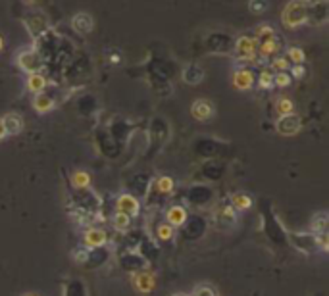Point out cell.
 Segmentation results:
<instances>
[{"label": "cell", "mask_w": 329, "mask_h": 296, "mask_svg": "<svg viewBox=\"0 0 329 296\" xmlns=\"http://www.w3.org/2000/svg\"><path fill=\"white\" fill-rule=\"evenodd\" d=\"M281 22L289 29H296V27L304 25L308 22V4L298 2V0L287 2L283 8V14H281Z\"/></svg>", "instance_id": "1"}, {"label": "cell", "mask_w": 329, "mask_h": 296, "mask_svg": "<svg viewBox=\"0 0 329 296\" xmlns=\"http://www.w3.org/2000/svg\"><path fill=\"white\" fill-rule=\"evenodd\" d=\"M16 66L25 72L27 75L33 74H41L45 70V64H43V58L39 56V52L35 48H24L16 54Z\"/></svg>", "instance_id": "2"}, {"label": "cell", "mask_w": 329, "mask_h": 296, "mask_svg": "<svg viewBox=\"0 0 329 296\" xmlns=\"http://www.w3.org/2000/svg\"><path fill=\"white\" fill-rule=\"evenodd\" d=\"M256 50H258V40L248 35H241L235 40V52L241 62H254Z\"/></svg>", "instance_id": "3"}, {"label": "cell", "mask_w": 329, "mask_h": 296, "mask_svg": "<svg viewBox=\"0 0 329 296\" xmlns=\"http://www.w3.org/2000/svg\"><path fill=\"white\" fill-rule=\"evenodd\" d=\"M302 129V122L296 114H289V116H281L275 122V131L283 136H294L300 133Z\"/></svg>", "instance_id": "4"}, {"label": "cell", "mask_w": 329, "mask_h": 296, "mask_svg": "<svg viewBox=\"0 0 329 296\" xmlns=\"http://www.w3.org/2000/svg\"><path fill=\"white\" fill-rule=\"evenodd\" d=\"M116 208H118V214H123L129 220H133L141 212V204L133 194H120L118 200H116Z\"/></svg>", "instance_id": "5"}, {"label": "cell", "mask_w": 329, "mask_h": 296, "mask_svg": "<svg viewBox=\"0 0 329 296\" xmlns=\"http://www.w3.org/2000/svg\"><path fill=\"white\" fill-rule=\"evenodd\" d=\"M131 281L137 292H143V294H150L156 286V277L154 273L150 272H137L131 275Z\"/></svg>", "instance_id": "6"}, {"label": "cell", "mask_w": 329, "mask_h": 296, "mask_svg": "<svg viewBox=\"0 0 329 296\" xmlns=\"http://www.w3.org/2000/svg\"><path fill=\"white\" fill-rule=\"evenodd\" d=\"M108 242V234L104 229H98V227H91L87 229L83 234V244L87 248H100Z\"/></svg>", "instance_id": "7"}, {"label": "cell", "mask_w": 329, "mask_h": 296, "mask_svg": "<svg viewBox=\"0 0 329 296\" xmlns=\"http://www.w3.org/2000/svg\"><path fill=\"white\" fill-rule=\"evenodd\" d=\"M231 81H233V86H235L237 90H248V88H252L256 79L250 68H241V70H237V72L233 74Z\"/></svg>", "instance_id": "8"}, {"label": "cell", "mask_w": 329, "mask_h": 296, "mask_svg": "<svg viewBox=\"0 0 329 296\" xmlns=\"http://www.w3.org/2000/svg\"><path fill=\"white\" fill-rule=\"evenodd\" d=\"M191 114H193V118H195L196 122H206V120H210V118L214 116V106H212L210 100L198 98L193 102Z\"/></svg>", "instance_id": "9"}, {"label": "cell", "mask_w": 329, "mask_h": 296, "mask_svg": "<svg viewBox=\"0 0 329 296\" xmlns=\"http://www.w3.org/2000/svg\"><path fill=\"white\" fill-rule=\"evenodd\" d=\"M72 27L79 35H87L95 29V20L89 12H79L72 18Z\"/></svg>", "instance_id": "10"}, {"label": "cell", "mask_w": 329, "mask_h": 296, "mask_svg": "<svg viewBox=\"0 0 329 296\" xmlns=\"http://www.w3.org/2000/svg\"><path fill=\"white\" fill-rule=\"evenodd\" d=\"M2 120V125H4V131H6V135L10 136H16L22 133V129H24V120H22V116H18V114H6L4 118H0Z\"/></svg>", "instance_id": "11"}, {"label": "cell", "mask_w": 329, "mask_h": 296, "mask_svg": "<svg viewBox=\"0 0 329 296\" xmlns=\"http://www.w3.org/2000/svg\"><path fill=\"white\" fill-rule=\"evenodd\" d=\"M185 222H187V210L183 206L175 204V206H170L166 210V223L168 225H171V227H181Z\"/></svg>", "instance_id": "12"}, {"label": "cell", "mask_w": 329, "mask_h": 296, "mask_svg": "<svg viewBox=\"0 0 329 296\" xmlns=\"http://www.w3.org/2000/svg\"><path fill=\"white\" fill-rule=\"evenodd\" d=\"M47 85H49V81H47V77H45L43 74L27 75V79H25V86H27V90L33 92V94H41V92H45Z\"/></svg>", "instance_id": "13"}, {"label": "cell", "mask_w": 329, "mask_h": 296, "mask_svg": "<svg viewBox=\"0 0 329 296\" xmlns=\"http://www.w3.org/2000/svg\"><path fill=\"white\" fill-rule=\"evenodd\" d=\"M33 110L37 112V114H49L56 104H54V100H52V96H49L47 92H41V94H35L33 96Z\"/></svg>", "instance_id": "14"}, {"label": "cell", "mask_w": 329, "mask_h": 296, "mask_svg": "<svg viewBox=\"0 0 329 296\" xmlns=\"http://www.w3.org/2000/svg\"><path fill=\"white\" fill-rule=\"evenodd\" d=\"M279 42H277V38H268V40H262V42H258V50L256 52H260V56L262 58H268V56H273L275 52H279Z\"/></svg>", "instance_id": "15"}, {"label": "cell", "mask_w": 329, "mask_h": 296, "mask_svg": "<svg viewBox=\"0 0 329 296\" xmlns=\"http://www.w3.org/2000/svg\"><path fill=\"white\" fill-rule=\"evenodd\" d=\"M250 206H252V198L248 196V194L237 192V194L231 196V208L235 212H246L250 210Z\"/></svg>", "instance_id": "16"}, {"label": "cell", "mask_w": 329, "mask_h": 296, "mask_svg": "<svg viewBox=\"0 0 329 296\" xmlns=\"http://www.w3.org/2000/svg\"><path fill=\"white\" fill-rule=\"evenodd\" d=\"M327 214L325 212H319L316 214L314 218H312V222H310V231H314V233H325V229H327Z\"/></svg>", "instance_id": "17"}, {"label": "cell", "mask_w": 329, "mask_h": 296, "mask_svg": "<svg viewBox=\"0 0 329 296\" xmlns=\"http://www.w3.org/2000/svg\"><path fill=\"white\" fill-rule=\"evenodd\" d=\"M202 77H204V72H202L200 68H196V66L185 68V72H183V79H185V83H191V85L200 83V81H202Z\"/></svg>", "instance_id": "18"}, {"label": "cell", "mask_w": 329, "mask_h": 296, "mask_svg": "<svg viewBox=\"0 0 329 296\" xmlns=\"http://www.w3.org/2000/svg\"><path fill=\"white\" fill-rule=\"evenodd\" d=\"M275 37V29L271 27L269 24H262L256 27L254 31V38L258 42H262V40H268V38H273Z\"/></svg>", "instance_id": "19"}, {"label": "cell", "mask_w": 329, "mask_h": 296, "mask_svg": "<svg viewBox=\"0 0 329 296\" xmlns=\"http://www.w3.org/2000/svg\"><path fill=\"white\" fill-rule=\"evenodd\" d=\"M72 185L75 188H87V186H91V175L83 170H79V172H75L72 175Z\"/></svg>", "instance_id": "20"}, {"label": "cell", "mask_w": 329, "mask_h": 296, "mask_svg": "<svg viewBox=\"0 0 329 296\" xmlns=\"http://www.w3.org/2000/svg\"><path fill=\"white\" fill-rule=\"evenodd\" d=\"M287 60L292 62L294 66H302L306 60L304 50L298 48V46H291V48H287Z\"/></svg>", "instance_id": "21"}, {"label": "cell", "mask_w": 329, "mask_h": 296, "mask_svg": "<svg viewBox=\"0 0 329 296\" xmlns=\"http://www.w3.org/2000/svg\"><path fill=\"white\" fill-rule=\"evenodd\" d=\"M275 112L277 116H289V114H294V104H292L291 98H277L275 102Z\"/></svg>", "instance_id": "22"}, {"label": "cell", "mask_w": 329, "mask_h": 296, "mask_svg": "<svg viewBox=\"0 0 329 296\" xmlns=\"http://www.w3.org/2000/svg\"><path fill=\"white\" fill-rule=\"evenodd\" d=\"M156 188H158L160 192H164V194H170V192H173V188H175V181L171 177H168V175L158 177L156 179Z\"/></svg>", "instance_id": "23"}, {"label": "cell", "mask_w": 329, "mask_h": 296, "mask_svg": "<svg viewBox=\"0 0 329 296\" xmlns=\"http://www.w3.org/2000/svg\"><path fill=\"white\" fill-rule=\"evenodd\" d=\"M112 223H114V227H116L118 231H122V233H125V231H129V225H131V220H129L127 216H123V214H118V212H116V216H114V220H112Z\"/></svg>", "instance_id": "24"}, {"label": "cell", "mask_w": 329, "mask_h": 296, "mask_svg": "<svg viewBox=\"0 0 329 296\" xmlns=\"http://www.w3.org/2000/svg\"><path fill=\"white\" fill-rule=\"evenodd\" d=\"M258 86L264 88V90H268V88L273 86V74L269 70H262L260 72V75H258Z\"/></svg>", "instance_id": "25"}, {"label": "cell", "mask_w": 329, "mask_h": 296, "mask_svg": "<svg viewBox=\"0 0 329 296\" xmlns=\"http://www.w3.org/2000/svg\"><path fill=\"white\" fill-rule=\"evenodd\" d=\"M289 68H291V64H289V60L285 56H279V58H273L271 60V70H275L277 74H285Z\"/></svg>", "instance_id": "26"}, {"label": "cell", "mask_w": 329, "mask_h": 296, "mask_svg": "<svg viewBox=\"0 0 329 296\" xmlns=\"http://www.w3.org/2000/svg\"><path fill=\"white\" fill-rule=\"evenodd\" d=\"M156 234H158L160 240H171V236H173V227L168 225V223H160L158 229H156Z\"/></svg>", "instance_id": "27"}, {"label": "cell", "mask_w": 329, "mask_h": 296, "mask_svg": "<svg viewBox=\"0 0 329 296\" xmlns=\"http://www.w3.org/2000/svg\"><path fill=\"white\" fill-rule=\"evenodd\" d=\"M273 85L279 86V88H285V86L291 85V75L287 74H273Z\"/></svg>", "instance_id": "28"}, {"label": "cell", "mask_w": 329, "mask_h": 296, "mask_svg": "<svg viewBox=\"0 0 329 296\" xmlns=\"http://www.w3.org/2000/svg\"><path fill=\"white\" fill-rule=\"evenodd\" d=\"M193 296H216V292H214V288L210 284H198Z\"/></svg>", "instance_id": "29"}, {"label": "cell", "mask_w": 329, "mask_h": 296, "mask_svg": "<svg viewBox=\"0 0 329 296\" xmlns=\"http://www.w3.org/2000/svg\"><path fill=\"white\" fill-rule=\"evenodd\" d=\"M329 236H327V231H325V233H319L316 236V242H317V246L321 248V250H323V252H327L329 250Z\"/></svg>", "instance_id": "30"}, {"label": "cell", "mask_w": 329, "mask_h": 296, "mask_svg": "<svg viewBox=\"0 0 329 296\" xmlns=\"http://www.w3.org/2000/svg\"><path fill=\"white\" fill-rule=\"evenodd\" d=\"M248 8L254 14H262L268 8V4H266V2H248Z\"/></svg>", "instance_id": "31"}, {"label": "cell", "mask_w": 329, "mask_h": 296, "mask_svg": "<svg viewBox=\"0 0 329 296\" xmlns=\"http://www.w3.org/2000/svg\"><path fill=\"white\" fill-rule=\"evenodd\" d=\"M289 70H291L292 77H296V79H302V77L306 75L304 66H292V68H289Z\"/></svg>", "instance_id": "32"}, {"label": "cell", "mask_w": 329, "mask_h": 296, "mask_svg": "<svg viewBox=\"0 0 329 296\" xmlns=\"http://www.w3.org/2000/svg\"><path fill=\"white\" fill-rule=\"evenodd\" d=\"M73 254H75V260H77V262H85L87 256H89V254H87V250H83V252H81V250H75Z\"/></svg>", "instance_id": "33"}, {"label": "cell", "mask_w": 329, "mask_h": 296, "mask_svg": "<svg viewBox=\"0 0 329 296\" xmlns=\"http://www.w3.org/2000/svg\"><path fill=\"white\" fill-rule=\"evenodd\" d=\"M6 131H4V125H2V120H0V140H4L6 138Z\"/></svg>", "instance_id": "34"}, {"label": "cell", "mask_w": 329, "mask_h": 296, "mask_svg": "<svg viewBox=\"0 0 329 296\" xmlns=\"http://www.w3.org/2000/svg\"><path fill=\"white\" fill-rule=\"evenodd\" d=\"M171 296H191V294H185V292H175V294H171Z\"/></svg>", "instance_id": "35"}, {"label": "cell", "mask_w": 329, "mask_h": 296, "mask_svg": "<svg viewBox=\"0 0 329 296\" xmlns=\"http://www.w3.org/2000/svg\"><path fill=\"white\" fill-rule=\"evenodd\" d=\"M4 48V40H2V37H0V50Z\"/></svg>", "instance_id": "36"}, {"label": "cell", "mask_w": 329, "mask_h": 296, "mask_svg": "<svg viewBox=\"0 0 329 296\" xmlns=\"http://www.w3.org/2000/svg\"><path fill=\"white\" fill-rule=\"evenodd\" d=\"M24 296H37V294H33V292H29V294H24Z\"/></svg>", "instance_id": "37"}]
</instances>
